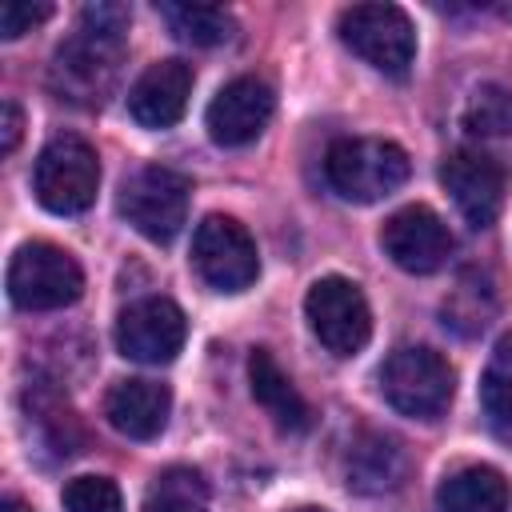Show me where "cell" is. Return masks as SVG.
I'll return each instance as SVG.
<instances>
[{"mask_svg": "<svg viewBox=\"0 0 512 512\" xmlns=\"http://www.w3.org/2000/svg\"><path fill=\"white\" fill-rule=\"evenodd\" d=\"M124 32H128V8L124 4H88L80 12V28L68 44H60L52 60V88L60 100L96 108L112 92L120 76L124 56Z\"/></svg>", "mask_w": 512, "mask_h": 512, "instance_id": "cell-1", "label": "cell"}, {"mask_svg": "<svg viewBox=\"0 0 512 512\" xmlns=\"http://www.w3.org/2000/svg\"><path fill=\"white\" fill-rule=\"evenodd\" d=\"M324 176L336 196H344L352 204H376L408 180V152L392 140L348 136L328 148Z\"/></svg>", "mask_w": 512, "mask_h": 512, "instance_id": "cell-2", "label": "cell"}, {"mask_svg": "<svg viewBox=\"0 0 512 512\" xmlns=\"http://www.w3.org/2000/svg\"><path fill=\"white\" fill-rule=\"evenodd\" d=\"M84 292V272L76 256L48 240L20 244L8 264V296L24 312H52L76 304Z\"/></svg>", "mask_w": 512, "mask_h": 512, "instance_id": "cell-3", "label": "cell"}, {"mask_svg": "<svg viewBox=\"0 0 512 512\" xmlns=\"http://www.w3.org/2000/svg\"><path fill=\"white\" fill-rule=\"evenodd\" d=\"M32 188H36V200L56 216L84 212L100 188V160H96L92 144L72 132L52 136L44 144V152L36 156Z\"/></svg>", "mask_w": 512, "mask_h": 512, "instance_id": "cell-4", "label": "cell"}, {"mask_svg": "<svg viewBox=\"0 0 512 512\" xmlns=\"http://www.w3.org/2000/svg\"><path fill=\"white\" fill-rule=\"evenodd\" d=\"M452 368L432 348H396L380 364V392L384 400L412 420H436L452 400Z\"/></svg>", "mask_w": 512, "mask_h": 512, "instance_id": "cell-5", "label": "cell"}, {"mask_svg": "<svg viewBox=\"0 0 512 512\" xmlns=\"http://www.w3.org/2000/svg\"><path fill=\"white\" fill-rule=\"evenodd\" d=\"M340 40L376 72L404 76L416 56V28L396 4H352L340 12Z\"/></svg>", "mask_w": 512, "mask_h": 512, "instance_id": "cell-6", "label": "cell"}, {"mask_svg": "<svg viewBox=\"0 0 512 512\" xmlns=\"http://www.w3.org/2000/svg\"><path fill=\"white\" fill-rule=\"evenodd\" d=\"M188 200H192V184L188 176L172 172V168H140L136 176L124 180L120 188V216L148 240L168 244L184 220H188Z\"/></svg>", "mask_w": 512, "mask_h": 512, "instance_id": "cell-7", "label": "cell"}, {"mask_svg": "<svg viewBox=\"0 0 512 512\" xmlns=\"http://www.w3.org/2000/svg\"><path fill=\"white\" fill-rule=\"evenodd\" d=\"M312 336L332 356H356L372 336V312L364 292L344 276H320L304 296Z\"/></svg>", "mask_w": 512, "mask_h": 512, "instance_id": "cell-8", "label": "cell"}, {"mask_svg": "<svg viewBox=\"0 0 512 512\" xmlns=\"http://www.w3.org/2000/svg\"><path fill=\"white\" fill-rule=\"evenodd\" d=\"M192 264L200 280L216 292H244L260 276L256 244L248 228L232 216H204L192 236Z\"/></svg>", "mask_w": 512, "mask_h": 512, "instance_id": "cell-9", "label": "cell"}, {"mask_svg": "<svg viewBox=\"0 0 512 512\" xmlns=\"http://www.w3.org/2000/svg\"><path fill=\"white\" fill-rule=\"evenodd\" d=\"M184 312L164 296H144L128 304L116 320V348L136 364H168L184 348Z\"/></svg>", "mask_w": 512, "mask_h": 512, "instance_id": "cell-10", "label": "cell"}, {"mask_svg": "<svg viewBox=\"0 0 512 512\" xmlns=\"http://www.w3.org/2000/svg\"><path fill=\"white\" fill-rule=\"evenodd\" d=\"M380 248L388 252V260L412 276H428L436 268L448 264L452 256V232L448 224L424 208V204H408L396 216L384 220L380 228Z\"/></svg>", "mask_w": 512, "mask_h": 512, "instance_id": "cell-11", "label": "cell"}, {"mask_svg": "<svg viewBox=\"0 0 512 512\" xmlns=\"http://www.w3.org/2000/svg\"><path fill=\"white\" fill-rule=\"evenodd\" d=\"M272 112H276L272 88L256 76H236L212 96V104L204 112V124H208V136L220 148H244L268 128Z\"/></svg>", "mask_w": 512, "mask_h": 512, "instance_id": "cell-12", "label": "cell"}, {"mask_svg": "<svg viewBox=\"0 0 512 512\" xmlns=\"http://www.w3.org/2000/svg\"><path fill=\"white\" fill-rule=\"evenodd\" d=\"M440 184L452 196L456 212L472 228L496 224V216L504 208V172H500V164L492 156H484V152H452L440 164Z\"/></svg>", "mask_w": 512, "mask_h": 512, "instance_id": "cell-13", "label": "cell"}, {"mask_svg": "<svg viewBox=\"0 0 512 512\" xmlns=\"http://www.w3.org/2000/svg\"><path fill=\"white\" fill-rule=\"evenodd\" d=\"M192 64L184 60H160L144 68V76L128 92V116L140 128H172L192 96Z\"/></svg>", "mask_w": 512, "mask_h": 512, "instance_id": "cell-14", "label": "cell"}, {"mask_svg": "<svg viewBox=\"0 0 512 512\" xmlns=\"http://www.w3.org/2000/svg\"><path fill=\"white\" fill-rule=\"evenodd\" d=\"M408 468H412L408 448L396 436L372 432V428H364L348 444V456H344V480L352 492H364V496L396 492L408 480Z\"/></svg>", "mask_w": 512, "mask_h": 512, "instance_id": "cell-15", "label": "cell"}, {"mask_svg": "<svg viewBox=\"0 0 512 512\" xmlns=\"http://www.w3.org/2000/svg\"><path fill=\"white\" fill-rule=\"evenodd\" d=\"M172 412V392L156 380H116L104 396L108 424L128 440H152L164 432Z\"/></svg>", "mask_w": 512, "mask_h": 512, "instance_id": "cell-16", "label": "cell"}, {"mask_svg": "<svg viewBox=\"0 0 512 512\" xmlns=\"http://www.w3.org/2000/svg\"><path fill=\"white\" fill-rule=\"evenodd\" d=\"M248 380H252V396L256 404L272 416L276 428L284 432H304L312 424V412H308V400L296 392V384L288 380V372L276 364V356L268 348H256L248 356Z\"/></svg>", "mask_w": 512, "mask_h": 512, "instance_id": "cell-17", "label": "cell"}, {"mask_svg": "<svg viewBox=\"0 0 512 512\" xmlns=\"http://www.w3.org/2000/svg\"><path fill=\"white\" fill-rule=\"evenodd\" d=\"M508 480L488 468V464H472L452 472L440 488H436V508L440 512H508Z\"/></svg>", "mask_w": 512, "mask_h": 512, "instance_id": "cell-18", "label": "cell"}, {"mask_svg": "<svg viewBox=\"0 0 512 512\" xmlns=\"http://www.w3.org/2000/svg\"><path fill=\"white\" fill-rule=\"evenodd\" d=\"M496 308H500V296H496V284L488 280V272L468 268V272H460L456 288L444 296L440 316H444V328H452L460 336H480L492 324Z\"/></svg>", "mask_w": 512, "mask_h": 512, "instance_id": "cell-19", "label": "cell"}, {"mask_svg": "<svg viewBox=\"0 0 512 512\" xmlns=\"http://www.w3.org/2000/svg\"><path fill=\"white\" fill-rule=\"evenodd\" d=\"M480 408L488 416V428L512 444V332H504L488 356V368L480 376Z\"/></svg>", "mask_w": 512, "mask_h": 512, "instance_id": "cell-20", "label": "cell"}, {"mask_svg": "<svg viewBox=\"0 0 512 512\" xmlns=\"http://www.w3.org/2000/svg\"><path fill=\"white\" fill-rule=\"evenodd\" d=\"M156 12L184 44H196V48H216L236 36L232 12L216 4H156Z\"/></svg>", "mask_w": 512, "mask_h": 512, "instance_id": "cell-21", "label": "cell"}, {"mask_svg": "<svg viewBox=\"0 0 512 512\" xmlns=\"http://www.w3.org/2000/svg\"><path fill=\"white\" fill-rule=\"evenodd\" d=\"M144 512H208V488L204 476L196 468H164L148 496H144Z\"/></svg>", "mask_w": 512, "mask_h": 512, "instance_id": "cell-22", "label": "cell"}, {"mask_svg": "<svg viewBox=\"0 0 512 512\" xmlns=\"http://www.w3.org/2000/svg\"><path fill=\"white\" fill-rule=\"evenodd\" d=\"M464 132L476 140H508L512 136V92L484 84L468 96L464 116H460Z\"/></svg>", "mask_w": 512, "mask_h": 512, "instance_id": "cell-23", "label": "cell"}, {"mask_svg": "<svg viewBox=\"0 0 512 512\" xmlns=\"http://www.w3.org/2000/svg\"><path fill=\"white\" fill-rule=\"evenodd\" d=\"M68 512H124V496L108 476H76L64 484Z\"/></svg>", "mask_w": 512, "mask_h": 512, "instance_id": "cell-24", "label": "cell"}, {"mask_svg": "<svg viewBox=\"0 0 512 512\" xmlns=\"http://www.w3.org/2000/svg\"><path fill=\"white\" fill-rule=\"evenodd\" d=\"M52 16V4H32V0H8L0 8V36L16 40L24 32H32L36 24H44Z\"/></svg>", "mask_w": 512, "mask_h": 512, "instance_id": "cell-25", "label": "cell"}, {"mask_svg": "<svg viewBox=\"0 0 512 512\" xmlns=\"http://www.w3.org/2000/svg\"><path fill=\"white\" fill-rule=\"evenodd\" d=\"M20 128H24L20 108H16L12 100H4V104H0V152H4V156L16 152V144H20Z\"/></svg>", "mask_w": 512, "mask_h": 512, "instance_id": "cell-26", "label": "cell"}, {"mask_svg": "<svg viewBox=\"0 0 512 512\" xmlns=\"http://www.w3.org/2000/svg\"><path fill=\"white\" fill-rule=\"evenodd\" d=\"M0 512H32V508H28V504H24L20 496H4V504H0Z\"/></svg>", "mask_w": 512, "mask_h": 512, "instance_id": "cell-27", "label": "cell"}, {"mask_svg": "<svg viewBox=\"0 0 512 512\" xmlns=\"http://www.w3.org/2000/svg\"><path fill=\"white\" fill-rule=\"evenodd\" d=\"M296 512H324V508H296Z\"/></svg>", "mask_w": 512, "mask_h": 512, "instance_id": "cell-28", "label": "cell"}]
</instances>
